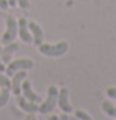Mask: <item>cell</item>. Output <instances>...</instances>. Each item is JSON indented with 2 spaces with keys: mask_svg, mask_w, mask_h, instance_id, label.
<instances>
[{
  "mask_svg": "<svg viewBox=\"0 0 116 120\" xmlns=\"http://www.w3.org/2000/svg\"><path fill=\"white\" fill-rule=\"evenodd\" d=\"M102 111H104L107 115H110V117H115V119H116V106L113 104V103L104 101V103H102Z\"/></svg>",
  "mask_w": 116,
  "mask_h": 120,
  "instance_id": "12",
  "label": "cell"
},
{
  "mask_svg": "<svg viewBox=\"0 0 116 120\" xmlns=\"http://www.w3.org/2000/svg\"><path fill=\"white\" fill-rule=\"evenodd\" d=\"M25 120H37V117L33 114H27V117H25Z\"/></svg>",
  "mask_w": 116,
  "mask_h": 120,
  "instance_id": "21",
  "label": "cell"
},
{
  "mask_svg": "<svg viewBox=\"0 0 116 120\" xmlns=\"http://www.w3.org/2000/svg\"><path fill=\"white\" fill-rule=\"evenodd\" d=\"M30 68H33V60L30 59H16V60H11L10 63H8V66L5 68V74L10 78V76H13L14 73L18 71H29Z\"/></svg>",
  "mask_w": 116,
  "mask_h": 120,
  "instance_id": "3",
  "label": "cell"
},
{
  "mask_svg": "<svg viewBox=\"0 0 116 120\" xmlns=\"http://www.w3.org/2000/svg\"><path fill=\"white\" fill-rule=\"evenodd\" d=\"M6 30L2 35V44H8L16 40L18 36V21L14 19V16H6Z\"/></svg>",
  "mask_w": 116,
  "mask_h": 120,
  "instance_id": "4",
  "label": "cell"
},
{
  "mask_svg": "<svg viewBox=\"0 0 116 120\" xmlns=\"http://www.w3.org/2000/svg\"><path fill=\"white\" fill-rule=\"evenodd\" d=\"M38 48V52L46 57H62L68 51V43L67 41H59V43H41Z\"/></svg>",
  "mask_w": 116,
  "mask_h": 120,
  "instance_id": "1",
  "label": "cell"
},
{
  "mask_svg": "<svg viewBox=\"0 0 116 120\" xmlns=\"http://www.w3.org/2000/svg\"><path fill=\"white\" fill-rule=\"evenodd\" d=\"M10 93H11V90L10 89H0V108H3L8 100H10Z\"/></svg>",
  "mask_w": 116,
  "mask_h": 120,
  "instance_id": "13",
  "label": "cell"
},
{
  "mask_svg": "<svg viewBox=\"0 0 116 120\" xmlns=\"http://www.w3.org/2000/svg\"><path fill=\"white\" fill-rule=\"evenodd\" d=\"M27 78V71H18V73H14L11 76V87H10V90H11V93H14V95L18 96L21 95V87H22V81Z\"/></svg>",
  "mask_w": 116,
  "mask_h": 120,
  "instance_id": "8",
  "label": "cell"
},
{
  "mask_svg": "<svg viewBox=\"0 0 116 120\" xmlns=\"http://www.w3.org/2000/svg\"><path fill=\"white\" fill-rule=\"evenodd\" d=\"M8 2L6 0H0V10H8Z\"/></svg>",
  "mask_w": 116,
  "mask_h": 120,
  "instance_id": "18",
  "label": "cell"
},
{
  "mask_svg": "<svg viewBox=\"0 0 116 120\" xmlns=\"http://www.w3.org/2000/svg\"><path fill=\"white\" fill-rule=\"evenodd\" d=\"M19 49V43H8V44H3V48H2V60H3V63H10L13 60V55L18 52Z\"/></svg>",
  "mask_w": 116,
  "mask_h": 120,
  "instance_id": "10",
  "label": "cell"
},
{
  "mask_svg": "<svg viewBox=\"0 0 116 120\" xmlns=\"http://www.w3.org/2000/svg\"><path fill=\"white\" fill-rule=\"evenodd\" d=\"M0 71L5 73V63H3V60H2V48H0Z\"/></svg>",
  "mask_w": 116,
  "mask_h": 120,
  "instance_id": "19",
  "label": "cell"
},
{
  "mask_svg": "<svg viewBox=\"0 0 116 120\" xmlns=\"http://www.w3.org/2000/svg\"><path fill=\"white\" fill-rule=\"evenodd\" d=\"M105 93L108 95V98H111V100H115V101H116V87H108Z\"/></svg>",
  "mask_w": 116,
  "mask_h": 120,
  "instance_id": "16",
  "label": "cell"
},
{
  "mask_svg": "<svg viewBox=\"0 0 116 120\" xmlns=\"http://www.w3.org/2000/svg\"><path fill=\"white\" fill-rule=\"evenodd\" d=\"M57 106L65 114L73 112V106L70 104V100H68V89L67 87H61L59 89V93H57Z\"/></svg>",
  "mask_w": 116,
  "mask_h": 120,
  "instance_id": "5",
  "label": "cell"
},
{
  "mask_svg": "<svg viewBox=\"0 0 116 120\" xmlns=\"http://www.w3.org/2000/svg\"><path fill=\"white\" fill-rule=\"evenodd\" d=\"M59 120H68V114H65V112H64L62 115H59Z\"/></svg>",
  "mask_w": 116,
  "mask_h": 120,
  "instance_id": "22",
  "label": "cell"
},
{
  "mask_svg": "<svg viewBox=\"0 0 116 120\" xmlns=\"http://www.w3.org/2000/svg\"><path fill=\"white\" fill-rule=\"evenodd\" d=\"M16 101H18L19 108L22 109L24 112H27V114H35V112H38V104L29 101L24 95H18L16 96Z\"/></svg>",
  "mask_w": 116,
  "mask_h": 120,
  "instance_id": "11",
  "label": "cell"
},
{
  "mask_svg": "<svg viewBox=\"0 0 116 120\" xmlns=\"http://www.w3.org/2000/svg\"><path fill=\"white\" fill-rule=\"evenodd\" d=\"M57 93H59V89L56 85H49L46 92V100L41 103V106H38L40 114H49L54 111V108L57 106Z\"/></svg>",
  "mask_w": 116,
  "mask_h": 120,
  "instance_id": "2",
  "label": "cell"
},
{
  "mask_svg": "<svg viewBox=\"0 0 116 120\" xmlns=\"http://www.w3.org/2000/svg\"><path fill=\"white\" fill-rule=\"evenodd\" d=\"M68 120H78L76 117H68Z\"/></svg>",
  "mask_w": 116,
  "mask_h": 120,
  "instance_id": "24",
  "label": "cell"
},
{
  "mask_svg": "<svg viewBox=\"0 0 116 120\" xmlns=\"http://www.w3.org/2000/svg\"><path fill=\"white\" fill-rule=\"evenodd\" d=\"M21 95H24L29 101H32V103H40L41 101V96L38 95V93H35L33 92V89H32V82L29 81V79L25 78L24 81H22V87H21Z\"/></svg>",
  "mask_w": 116,
  "mask_h": 120,
  "instance_id": "7",
  "label": "cell"
},
{
  "mask_svg": "<svg viewBox=\"0 0 116 120\" xmlns=\"http://www.w3.org/2000/svg\"><path fill=\"white\" fill-rule=\"evenodd\" d=\"M48 120H59V115H49V117H48Z\"/></svg>",
  "mask_w": 116,
  "mask_h": 120,
  "instance_id": "23",
  "label": "cell"
},
{
  "mask_svg": "<svg viewBox=\"0 0 116 120\" xmlns=\"http://www.w3.org/2000/svg\"><path fill=\"white\" fill-rule=\"evenodd\" d=\"M18 36L22 40V43H32V33L29 30V21L25 18L18 19Z\"/></svg>",
  "mask_w": 116,
  "mask_h": 120,
  "instance_id": "6",
  "label": "cell"
},
{
  "mask_svg": "<svg viewBox=\"0 0 116 120\" xmlns=\"http://www.w3.org/2000/svg\"><path fill=\"white\" fill-rule=\"evenodd\" d=\"M75 117L78 120H92L91 115L87 114L86 111H81V109H76V111H75Z\"/></svg>",
  "mask_w": 116,
  "mask_h": 120,
  "instance_id": "15",
  "label": "cell"
},
{
  "mask_svg": "<svg viewBox=\"0 0 116 120\" xmlns=\"http://www.w3.org/2000/svg\"><path fill=\"white\" fill-rule=\"evenodd\" d=\"M29 30H30V33H32V44H35V46H40V44L43 43V40H45L43 29L37 24V22L30 21V22H29Z\"/></svg>",
  "mask_w": 116,
  "mask_h": 120,
  "instance_id": "9",
  "label": "cell"
},
{
  "mask_svg": "<svg viewBox=\"0 0 116 120\" xmlns=\"http://www.w3.org/2000/svg\"><path fill=\"white\" fill-rule=\"evenodd\" d=\"M6 2H8V6H11V8L18 5V0H6Z\"/></svg>",
  "mask_w": 116,
  "mask_h": 120,
  "instance_id": "20",
  "label": "cell"
},
{
  "mask_svg": "<svg viewBox=\"0 0 116 120\" xmlns=\"http://www.w3.org/2000/svg\"><path fill=\"white\" fill-rule=\"evenodd\" d=\"M11 87V81L5 73L0 71V89H10Z\"/></svg>",
  "mask_w": 116,
  "mask_h": 120,
  "instance_id": "14",
  "label": "cell"
},
{
  "mask_svg": "<svg viewBox=\"0 0 116 120\" xmlns=\"http://www.w3.org/2000/svg\"><path fill=\"white\" fill-rule=\"evenodd\" d=\"M18 6L22 8V10H27V8L30 6V2H29V0H18Z\"/></svg>",
  "mask_w": 116,
  "mask_h": 120,
  "instance_id": "17",
  "label": "cell"
}]
</instances>
